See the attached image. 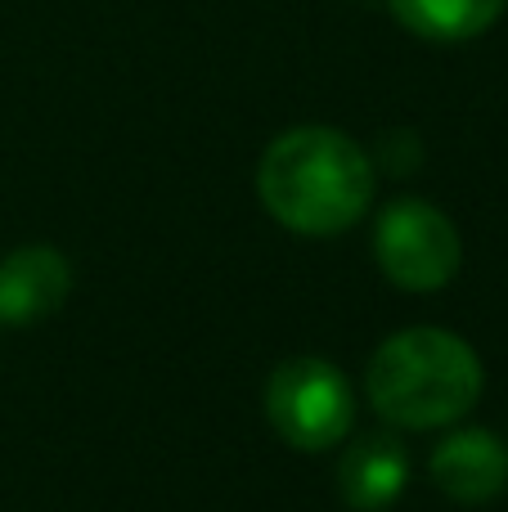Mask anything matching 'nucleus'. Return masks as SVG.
I'll return each instance as SVG.
<instances>
[{"instance_id":"nucleus-1","label":"nucleus","mask_w":508,"mask_h":512,"mask_svg":"<svg viewBox=\"0 0 508 512\" xmlns=\"http://www.w3.org/2000/svg\"><path fill=\"white\" fill-rule=\"evenodd\" d=\"M266 212L293 234H342L374 198V162L333 126H297L266 149L257 167Z\"/></svg>"},{"instance_id":"nucleus-2","label":"nucleus","mask_w":508,"mask_h":512,"mask_svg":"<svg viewBox=\"0 0 508 512\" xmlns=\"http://www.w3.org/2000/svg\"><path fill=\"white\" fill-rule=\"evenodd\" d=\"M369 400L387 423L446 427L482 396V360L459 333L405 328L392 333L369 360Z\"/></svg>"},{"instance_id":"nucleus-3","label":"nucleus","mask_w":508,"mask_h":512,"mask_svg":"<svg viewBox=\"0 0 508 512\" xmlns=\"http://www.w3.org/2000/svg\"><path fill=\"white\" fill-rule=\"evenodd\" d=\"M266 414L293 450H333L356 423V391L347 373L329 360H288L270 373Z\"/></svg>"},{"instance_id":"nucleus-4","label":"nucleus","mask_w":508,"mask_h":512,"mask_svg":"<svg viewBox=\"0 0 508 512\" xmlns=\"http://www.w3.org/2000/svg\"><path fill=\"white\" fill-rule=\"evenodd\" d=\"M374 252L387 279L410 292L446 288L459 274V261H464L455 221L446 212H437L432 203H423V198H396L378 216Z\"/></svg>"},{"instance_id":"nucleus-5","label":"nucleus","mask_w":508,"mask_h":512,"mask_svg":"<svg viewBox=\"0 0 508 512\" xmlns=\"http://www.w3.org/2000/svg\"><path fill=\"white\" fill-rule=\"evenodd\" d=\"M72 288V265L54 248H18L0 261V324H36L54 315Z\"/></svg>"},{"instance_id":"nucleus-6","label":"nucleus","mask_w":508,"mask_h":512,"mask_svg":"<svg viewBox=\"0 0 508 512\" xmlns=\"http://www.w3.org/2000/svg\"><path fill=\"white\" fill-rule=\"evenodd\" d=\"M432 477L459 504H486L508 486V450L500 436L482 432H455L432 454Z\"/></svg>"},{"instance_id":"nucleus-7","label":"nucleus","mask_w":508,"mask_h":512,"mask_svg":"<svg viewBox=\"0 0 508 512\" xmlns=\"http://www.w3.org/2000/svg\"><path fill=\"white\" fill-rule=\"evenodd\" d=\"M338 481H342V499L356 512H378L405 490V481H410V459H405L401 441H392V436H383V432L360 436V441L342 454Z\"/></svg>"},{"instance_id":"nucleus-8","label":"nucleus","mask_w":508,"mask_h":512,"mask_svg":"<svg viewBox=\"0 0 508 512\" xmlns=\"http://www.w3.org/2000/svg\"><path fill=\"white\" fill-rule=\"evenodd\" d=\"M387 5L401 27L423 41H473L504 14L508 0H387Z\"/></svg>"}]
</instances>
